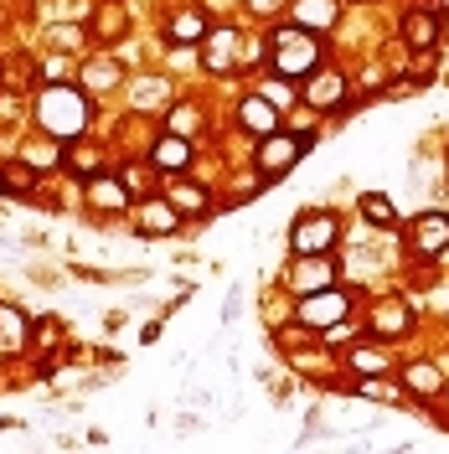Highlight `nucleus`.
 I'll use <instances>...</instances> for the list:
<instances>
[{
  "instance_id": "1",
  "label": "nucleus",
  "mask_w": 449,
  "mask_h": 454,
  "mask_svg": "<svg viewBox=\"0 0 449 454\" xmlns=\"http://www.w3.org/2000/svg\"><path fill=\"white\" fill-rule=\"evenodd\" d=\"M36 124H42L47 135H83L88 129V93L83 88H67V83L42 88V98H36Z\"/></svg>"
},
{
  "instance_id": "2",
  "label": "nucleus",
  "mask_w": 449,
  "mask_h": 454,
  "mask_svg": "<svg viewBox=\"0 0 449 454\" xmlns=\"http://www.w3.org/2000/svg\"><path fill=\"white\" fill-rule=\"evenodd\" d=\"M269 62H274L280 78H310V73L320 67V42H315V31H305L300 21H295V27H280L274 42H269Z\"/></svg>"
},
{
  "instance_id": "3",
  "label": "nucleus",
  "mask_w": 449,
  "mask_h": 454,
  "mask_svg": "<svg viewBox=\"0 0 449 454\" xmlns=\"http://www.w3.org/2000/svg\"><path fill=\"white\" fill-rule=\"evenodd\" d=\"M351 315V300H346V289H310L305 300H300V320L315 325V331H336L341 320Z\"/></svg>"
},
{
  "instance_id": "4",
  "label": "nucleus",
  "mask_w": 449,
  "mask_h": 454,
  "mask_svg": "<svg viewBox=\"0 0 449 454\" xmlns=\"http://www.w3.org/2000/svg\"><path fill=\"white\" fill-rule=\"evenodd\" d=\"M336 217L331 212H305L300 223H295V232H289V248L305 258V254H331L336 248Z\"/></svg>"
},
{
  "instance_id": "5",
  "label": "nucleus",
  "mask_w": 449,
  "mask_h": 454,
  "mask_svg": "<svg viewBox=\"0 0 449 454\" xmlns=\"http://www.w3.org/2000/svg\"><path fill=\"white\" fill-rule=\"evenodd\" d=\"M300 145L305 140H295V135H289V140H284V135H269L264 150H258V176H264V181H280L284 170L300 160Z\"/></svg>"
},
{
  "instance_id": "6",
  "label": "nucleus",
  "mask_w": 449,
  "mask_h": 454,
  "mask_svg": "<svg viewBox=\"0 0 449 454\" xmlns=\"http://www.w3.org/2000/svg\"><path fill=\"white\" fill-rule=\"evenodd\" d=\"M445 243H449V217H439V212H429V217L414 227V238H408V248H414L419 258L445 254Z\"/></svg>"
},
{
  "instance_id": "7",
  "label": "nucleus",
  "mask_w": 449,
  "mask_h": 454,
  "mask_svg": "<svg viewBox=\"0 0 449 454\" xmlns=\"http://www.w3.org/2000/svg\"><path fill=\"white\" fill-rule=\"evenodd\" d=\"M176 227V207L170 201H145L140 207V238H166Z\"/></svg>"
},
{
  "instance_id": "8",
  "label": "nucleus",
  "mask_w": 449,
  "mask_h": 454,
  "mask_svg": "<svg viewBox=\"0 0 449 454\" xmlns=\"http://www.w3.org/2000/svg\"><path fill=\"white\" fill-rule=\"evenodd\" d=\"M238 114H243V124H248V129H258V135H274V124H280L274 98H243V104H238Z\"/></svg>"
},
{
  "instance_id": "9",
  "label": "nucleus",
  "mask_w": 449,
  "mask_h": 454,
  "mask_svg": "<svg viewBox=\"0 0 449 454\" xmlns=\"http://www.w3.org/2000/svg\"><path fill=\"white\" fill-rule=\"evenodd\" d=\"M341 93H346V83H341V73H315L305 88V98L315 104V109H326V104H341Z\"/></svg>"
},
{
  "instance_id": "10",
  "label": "nucleus",
  "mask_w": 449,
  "mask_h": 454,
  "mask_svg": "<svg viewBox=\"0 0 449 454\" xmlns=\"http://www.w3.org/2000/svg\"><path fill=\"white\" fill-rule=\"evenodd\" d=\"M150 160H155L161 170H186V166H192V150H186L181 135H166V140L155 145V155H150Z\"/></svg>"
},
{
  "instance_id": "11",
  "label": "nucleus",
  "mask_w": 449,
  "mask_h": 454,
  "mask_svg": "<svg viewBox=\"0 0 449 454\" xmlns=\"http://www.w3.org/2000/svg\"><path fill=\"white\" fill-rule=\"evenodd\" d=\"M295 284L300 289H326L331 284V263H326V254H305V263H300V274H295Z\"/></svg>"
},
{
  "instance_id": "12",
  "label": "nucleus",
  "mask_w": 449,
  "mask_h": 454,
  "mask_svg": "<svg viewBox=\"0 0 449 454\" xmlns=\"http://www.w3.org/2000/svg\"><path fill=\"white\" fill-rule=\"evenodd\" d=\"M197 36H207V21H201L197 11H186V16H176V21H170V42H181V47H186V42H197Z\"/></svg>"
},
{
  "instance_id": "13",
  "label": "nucleus",
  "mask_w": 449,
  "mask_h": 454,
  "mask_svg": "<svg viewBox=\"0 0 449 454\" xmlns=\"http://www.w3.org/2000/svg\"><path fill=\"white\" fill-rule=\"evenodd\" d=\"M170 207H176V212H201V207H207V197H201V186L181 181V186H170Z\"/></svg>"
},
{
  "instance_id": "14",
  "label": "nucleus",
  "mask_w": 449,
  "mask_h": 454,
  "mask_svg": "<svg viewBox=\"0 0 449 454\" xmlns=\"http://www.w3.org/2000/svg\"><path fill=\"white\" fill-rule=\"evenodd\" d=\"M351 367L362 372V377H382V372H388V356L372 351V346H357V351H351Z\"/></svg>"
},
{
  "instance_id": "15",
  "label": "nucleus",
  "mask_w": 449,
  "mask_h": 454,
  "mask_svg": "<svg viewBox=\"0 0 449 454\" xmlns=\"http://www.w3.org/2000/svg\"><path fill=\"white\" fill-rule=\"evenodd\" d=\"M403 36H408L414 47H434V16H408V21H403Z\"/></svg>"
},
{
  "instance_id": "16",
  "label": "nucleus",
  "mask_w": 449,
  "mask_h": 454,
  "mask_svg": "<svg viewBox=\"0 0 449 454\" xmlns=\"http://www.w3.org/2000/svg\"><path fill=\"white\" fill-rule=\"evenodd\" d=\"M93 201H98V207H124L130 192H124L119 181H109V176H98V181H93Z\"/></svg>"
},
{
  "instance_id": "17",
  "label": "nucleus",
  "mask_w": 449,
  "mask_h": 454,
  "mask_svg": "<svg viewBox=\"0 0 449 454\" xmlns=\"http://www.w3.org/2000/svg\"><path fill=\"white\" fill-rule=\"evenodd\" d=\"M403 325H408V320H403V305H382L377 320H372V331H377V336H398Z\"/></svg>"
},
{
  "instance_id": "18",
  "label": "nucleus",
  "mask_w": 449,
  "mask_h": 454,
  "mask_svg": "<svg viewBox=\"0 0 449 454\" xmlns=\"http://www.w3.org/2000/svg\"><path fill=\"white\" fill-rule=\"evenodd\" d=\"M362 217H366V223L388 227V223H393V201H388V197H362Z\"/></svg>"
},
{
  "instance_id": "19",
  "label": "nucleus",
  "mask_w": 449,
  "mask_h": 454,
  "mask_svg": "<svg viewBox=\"0 0 449 454\" xmlns=\"http://www.w3.org/2000/svg\"><path fill=\"white\" fill-rule=\"evenodd\" d=\"M21 160H27L31 170H36V166H57V160H62V155H57L52 145H27V155H21Z\"/></svg>"
},
{
  "instance_id": "20",
  "label": "nucleus",
  "mask_w": 449,
  "mask_h": 454,
  "mask_svg": "<svg viewBox=\"0 0 449 454\" xmlns=\"http://www.w3.org/2000/svg\"><path fill=\"white\" fill-rule=\"evenodd\" d=\"M408 387H419V393H434V387H439V372H434V367H408Z\"/></svg>"
},
{
  "instance_id": "21",
  "label": "nucleus",
  "mask_w": 449,
  "mask_h": 454,
  "mask_svg": "<svg viewBox=\"0 0 449 454\" xmlns=\"http://www.w3.org/2000/svg\"><path fill=\"white\" fill-rule=\"evenodd\" d=\"M362 397H377V403H398V393H393V387H382V382H372V377L362 382Z\"/></svg>"
},
{
  "instance_id": "22",
  "label": "nucleus",
  "mask_w": 449,
  "mask_h": 454,
  "mask_svg": "<svg viewBox=\"0 0 449 454\" xmlns=\"http://www.w3.org/2000/svg\"><path fill=\"white\" fill-rule=\"evenodd\" d=\"M253 5H258V11H269V5H274V0H253Z\"/></svg>"
}]
</instances>
